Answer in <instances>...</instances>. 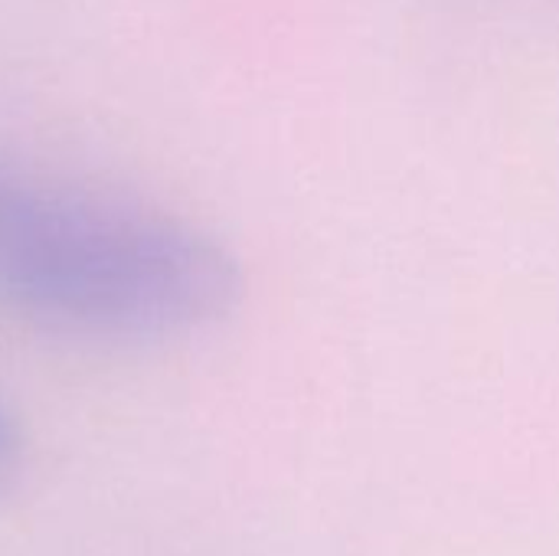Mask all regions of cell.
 <instances>
[{"mask_svg": "<svg viewBox=\"0 0 559 556\" xmlns=\"http://www.w3.org/2000/svg\"><path fill=\"white\" fill-rule=\"evenodd\" d=\"M239 295V262L206 229L59 187L0 154L7 311L69 338L154 344L223 321Z\"/></svg>", "mask_w": 559, "mask_h": 556, "instance_id": "1", "label": "cell"}, {"mask_svg": "<svg viewBox=\"0 0 559 556\" xmlns=\"http://www.w3.org/2000/svg\"><path fill=\"white\" fill-rule=\"evenodd\" d=\"M20 462H23V436L13 413L0 400V492L16 478Z\"/></svg>", "mask_w": 559, "mask_h": 556, "instance_id": "2", "label": "cell"}]
</instances>
